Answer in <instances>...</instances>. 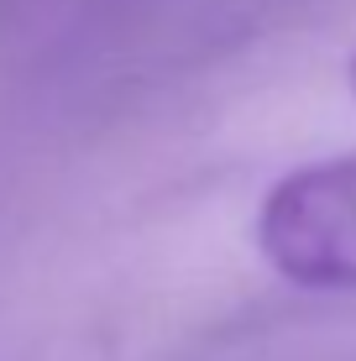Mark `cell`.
<instances>
[{"mask_svg":"<svg viewBox=\"0 0 356 361\" xmlns=\"http://www.w3.org/2000/svg\"><path fill=\"white\" fill-rule=\"evenodd\" d=\"M257 252L299 288H356V152L278 178L257 209Z\"/></svg>","mask_w":356,"mask_h":361,"instance_id":"6da1fadb","label":"cell"},{"mask_svg":"<svg viewBox=\"0 0 356 361\" xmlns=\"http://www.w3.org/2000/svg\"><path fill=\"white\" fill-rule=\"evenodd\" d=\"M351 94H356V53H351Z\"/></svg>","mask_w":356,"mask_h":361,"instance_id":"7a4b0ae2","label":"cell"}]
</instances>
